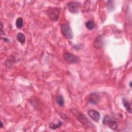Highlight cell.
<instances>
[{
	"label": "cell",
	"mask_w": 132,
	"mask_h": 132,
	"mask_svg": "<svg viewBox=\"0 0 132 132\" xmlns=\"http://www.w3.org/2000/svg\"><path fill=\"white\" fill-rule=\"evenodd\" d=\"M60 10L56 7H50L48 9L47 14L52 21H57L60 16Z\"/></svg>",
	"instance_id": "obj_1"
},
{
	"label": "cell",
	"mask_w": 132,
	"mask_h": 132,
	"mask_svg": "<svg viewBox=\"0 0 132 132\" xmlns=\"http://www.w3.org/2000/svg\"><path fill=\"white\" fill-rule=\"evenodd\" d=\"M71 111L72 113L76 117L77 119L79 120L82 123L84 124L86 126H89L91 125V123H90V121L85 116V115L81 113L79 111H77L75 109H71Z\"/></svg>",
	"instance_id": "obj_2"
},
{
	"label": "cell",
	"mask_w": 132,
	"mask_h": 132,
	"mask_svg": "<svg viewBox=\"0 0 132 132\" xmlns=\"http://www.w3.org/2000/svg\"><path fill=\"white\" fill-rule=\"evenodd\" d=\"M61 31L62 35L66 38L71 39L73 37V34L72 29L68 24L64 23L60 25Z\"/></svg>",
	"instance_id": "obj_3"
},
{
	"label": "cell",
	"mask_w": 132,
	"mask_h": 132,
	"mask_svg": "<svg viewBox=\"0 0 132 132\" xmlns=\"http://www.w3.org/2000/svg\"><path fill=\"white\" fill-rule=\"evenodd\" d=\"M80 3L77 2H70L67 4V6L70 12L72 13H77L79 12Z\"/></svg>",
	"instance_id": "obj_4"
},
{
	"label": "cell",
	"mask_w": 132,
	"mask_h": 132,
	"mask_svg": "<svg viewBox=\"0 0 132 132\" xmlns=\"http://www.w3.org/2000/svg\"><path fill=\"white\" fill-rule=\"evenodd\" d=\"M63 57L66 61L70 63H76L78 61L77 57L73 54L69 52L65 53L63 54Z\"/></svg>",
	"instance_id": "obj_5"
},
{
	"label": "cell",
	"mask_w": 132,
	"mask_h": 132,
	"mask_svg": "<svg viewBox=\"0 0 132 132\" xmlns=\"http://www.w3.org/2000/svg\"><path fill=\"white\" fill-rule=\"evenodd\" d=\"M88 114L93 120L96 122H98L100 119V114L96 110H90L88 112Z\"/></svg>",
	"instance_id": "obj_6"
},
{
	"label": "cell",
	"mask_w": 132,
	"mask_h": 132,
	"mask_svg": "<svg viewBox=\"0 0 132 132\" xmlns=\"http://www.w3.org/2000/svg\"><path fill=\"white\" fill-rule=\"evenodd\" d=\"M99 101V96L96 94L92 93L89 96V102L90 104L96 105Z\"/></svg>",
	"instance_id": "obj_7"
},
{
	"label": "cell",
	"mask_w": 132,
	"mask_h": 132,
	"mask_svg": "<svg viewBox=\"0 0 132 132\" xmlns=\"http://www.w3.org/2000/svg\"><path fill=\"white\" fill-rule=\"evenodd\" d=\"M123 104L124 106L125 107V108L126 109L127 112H128L130 114H131L132 108H131V105L130 103L125 99H123Z\"/></svg>",
	"instance_id": "obj_8"
},
{
	"label": "cell",
	"mask_w": 132,
	"mask_h": 132,
	"mask_svg": "<svg viewBox=\"0 0 132 132\" xmlns=\"http://www.w3.org/2000/svg\"><path fill=\"white\" fill-rule=\"evenodd\" d=\"M17 39L21 43H24L25 41V36L23 33H19L17 35Z\"/></svg>",
	"instance_id": "obj_9"
},
{
	"label": "cell",
	"mask_w": 132,
	"mask_h": 132,
	"mask_svg": "<svg viewBox=\"0 0 132 132\" xmlns=\"http://www.w3.org/2000/svg\"><path fill=\"white\" fill-rule=\"evenodd\" d=\"M101 46H102V37L101 36L97 37L95 41L94 47L96 48H99Z\"/></svg>",
	"instance_id": "obj_10"
},
{
	"label": "cell",
	"mask_w": 132,
	"mask_h": 132,
	"mask_svg": "<svg viewBox=\"0 0 132 132\" xmlns=\"http://www.w3.org/2000/svg\"><path fill=\"white\" fill-rule=\"evenodd\" d=\"M62 124H63V123L61 121H60L57 124H55L54 123H53V122H51V123H50V124L49 125V127H50V129H51L52 130H56L58 128H60V127L62 125Z\"/></svg>",
	"instance_id": "obj_11"
},
{
	"label": "cell",
	"mask_w": 132,
	"mask_h": 132,
	"mask_svg": "<svg viewBox=\"0 0 132 132\" xmlns=\"http://www.w3.org/2000/svg\"><path fill=\"white\" fill-rule=\"evenodd\" d=\"M108 124L109 126V128L113 130H116L118 129V124L117 122L113 120H110L108 123Z\"/></svg>",
	"instance_id": "obj_12"
},
{
	"label": "cell",
	"mask_w": 132,
	"mask_h": 132,
	"mask_svg": "<svg viewBox=\"0 0 132 132\" xmlns=\"http://www.w3.org/2000/svg\"><path fill=\"white\" fill-rule=\"evenodd\" d=\"M56 101L57 103L60 106H63V105H64L65 102L64 100H63V98L62 96L61 95H58L57 96Z\"/></svg>",
	"instance_id": "obj_13"
},
{
	"label": "cell",
	"mask_w": 132,
	"mask_h": 132,
	"mask_svg": "<svg viewBox=\"0 0 132 132\" xmlns=\"http://www.w3.org/2000/svg\"><path fill=\"white\" fill-rule=\"evenodd\" d=\"M23 20L22 18H18L16 22V25L17 28H21L23 26Z\"/></svg>",
	"instance_id": "obj_14"
},
{
	"label": "cell",
	"mask_w": 132,
	"mask_h": 132,
	"mask_svg": "<svg viewBox=\"0 0 132 132\" xmlns=\"http://www.w3.org/2000/svg\"><path fill=\"white\" fill-rule=\"evenodd\" d=\"M86 27H87V28L88 30H92L93 28H94L95 27V24L92 21H88L86 23Z\"/></svg>",
	"instance_id": "obj_15"
},
{
	"label": "cell",
	"mask_w": 132,
	"mask_h": 132,
	"mask_svg": "<svg viewBox=\"0 0 132 132\" xmlns=\"http://www.w3.org/2000/svg\"><path fill=\"white\" fill-rule=\"evenodd\" d=\"M110 120V117L108 116H106L105 117V118L103 121V123L104 124H108V123L109 122V121Z\"/></svg>",
	"instance_id": "obj_16"
},
{
	"label": "cell",
	"mask_w": 132,
	"mask_h": 132,
	"mask_svg": "<svg viewBox=\"0 0 132 132\" xmlns=\"http://www.w3.org/2000/svg\"><path fill=\"white\" fill-rule=\"evenodd\" d=\"M3 39H4V40L5 41H6V42H8V41H9V40L8 39H7V38H4Z\"/></svg>",
	"instance_id": "obj_17"
},
{
	"label": "cell",
	"mask_w": 132,
	"mask_h": 132,
	"mask_svg": "<svg viewBox=\"0 0 132 132\" xmlns=\"http://www.w3.org/2000/svg\"><path fill=\"white\" fill-rule=\"evenodd\" d=\"M3 124L2 122V121H1V126H0V128H3Z\"/></svg>",
	"instance_id": "obj_18"
},
{
	"label": "cell",
	"mask_w": 132,
	"mask_h": 132,
	"mask_svg": "<svg viewBox=\"0 0 132 132\" xmlns=\"http://www.w3.org/2000/svg\"><path fill=\"white\" fill-rule=\"evenodd\" d=\"M130 87H132V82H131L130 83Z\"/></svg>",
	"instance_id": "obj_19"
}]
</instances>
